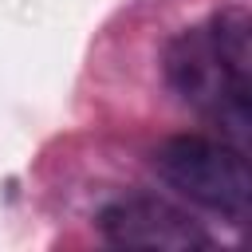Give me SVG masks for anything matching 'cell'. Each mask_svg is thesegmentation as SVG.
<instances>
[{
    "mask_svg": "<svg viewBox=\"0 0 252 252\" xmlns=\"http://www.w3.org/2000/svg\"><path fill=\"white\" fill-rule=\"evenodd\" d=\"M154 169L169 189L236 224L252 209V173H248L244 150L232 142H217L201 134L165 138L154 150Z\"/></svg>",
    "mask_w": 252,
    "mask_h": 252,
    "instance_id": "cell-1",
    "label": "cell"
},
{
    "mask_svg": "<svg viewBox=\"0 0 252 252\" xmlns=\"http://www.w3.org/2000/svg\"><path fill=\"white\" fill-rule=\"evenodd\" d=\"M165 75L169 87L197 106L201 114H209L213 122L224 126V142L232 146H248V126H252V91L240 87L224 63L217 59L205 28H189L181 32L169 51H165Z\"/></svg>",
    "mask_w": 252,
    "mask_h": 252,
    "instance_id": "cell-2",
    "label": "cell"
},
{
    "mask_svg": "<svg viewBox=\"0 0 252 252\" xmlns=\"http://www.w3.org/2000/svg\"><path fill=\"white\" fill-rule=\"evenodd\" d=\"M98 232L118 248H154V252H201L209 248V232L177 205L138 193L106 205L98 213Z\"/></svg>",
    "mask_w": 252,
    "mask_h": 252,
    "instance_id": "cell-3",
    "label": "cell"
}]
</instances>
